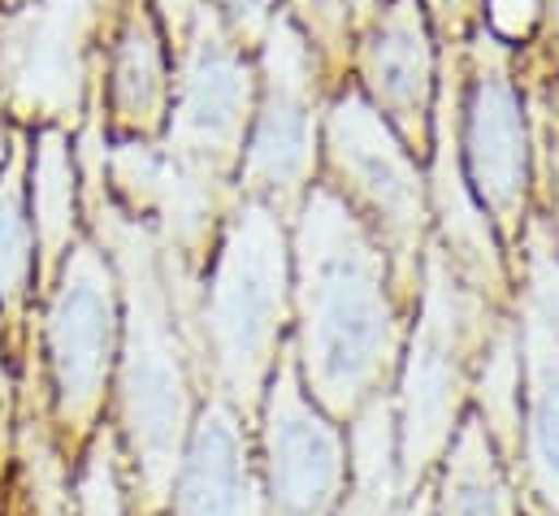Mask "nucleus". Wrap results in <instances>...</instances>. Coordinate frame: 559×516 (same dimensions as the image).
<instances>
[{"instance_id":"nucleus-15","label":"nucleus","mask_w":559,"mask_h":516,"mask_svg":"<svg viewBox=\"0 0 559 516\" xmlns=\"http://www.w3.org/2000/svg\"><path fill=\"white\" fill-rule=\"evenodd\" d=\"M105 101L109 122L122 139L152 143L165 134L174 79L165 57V22L152 0H127L118 31L105 52Z\"/></svg>"},{"instance_id":"nucleus-17","label":"nucleus","mask_w":559,"mask_h":516,"mask_svg":"<svg viewBox=\"0 0 559 516\" xmlns=\"http://www.w3.org/2000/svg\"><path fill=\"white\" fill-rule=\"evenodd\" d=\"M31 231H35V282H52L57 265L79 244V156L66 127H39L26 165Z\"/></svg>"},{"instance_id":"nucleus-13","label":"nucleus","mask_w":559,"mask_h":516,"mask_svg":"<svg viewBox=\"0 0 559 516\" xmlns=\"http://www.w3.org/2000/svg\"><path fill=\"white\" fill-rule=\"evenodd\" d=\"M360 96L382 114V122L425 161L433 148L438 118V48L425 0H382L360 26L356 44Z\"/></svg>"},{"instance_id":"nucleus-21","label":"nucleus","mask_w":559,"mask_h":516,"mask_svg":"<svg viewBox=\"0 0 559 516\" xmlns=\"http://www.w3.org/2000/svg\"><path fill=\"white\" fill-rule=\"evenodd\" d=\"M204 9L235 35V44L252 48L265 39V31L278 13V0H204Z\"/></svg>"},{"instance_id":"nucleus-25","label":"nucleus","mask_w":559,"mask_h":516,"mask_svg":"<svg viewBox=\"0 0 559 516\" xmlns=\"http://www.w3.org/2000/svg\"><path fill=\"white\" fill-rule=\"evenodd\" d=\"M395 516H429V500H425V491L408 495V500L400 504V513H395Z\"/></svg>"},{"instance_id":"nucleus-7","label":"nucleus","mask_w":559,"mask_h":516,"mask_svg":"<svg viewBox=\"0 0 559 516\" xmlns=\"http://www.w3.org/2000/svg\"><path fill=\"white\" fill-rule=\"evenodd\" d=\"M321 57L278 9L257 57V114L239 161V191L295 218L321 165V114H317Z\"/></svg>"},{"instance_id":"nucleus-14","label":"nucleus","mask_w":559,"mask_h":516,"mask_svg":"<svg viewBox=\"0 0 559 516\" xmlns=\"http://www.w3.org/2000/svg\"><path fill=\"white\" fill-rule=\"evenodd\" d=\"M165 516H261L252 434L222 395H209L191 421Z\"/></svg>"},{"instance_id":"nucleus-16","label":"nucleus","mask_w":559,"mask_h":516,"mask_svg":"<svg viewBox=\"0 0 559 516\" xmlns=\"http://www.w3.org/2000/svg\"><path fill=\"white\" fill-rule=\"evenodd\" d=\"M425 500L429 516H525V500L512 482V460L499 452L473 408L429 473Z\"/></svg>"},{"instance_id":"nucleus-23","label":"nucleus","mask_w":559,"mask_h":516,"mask_svg":"<svg viewBox=\"0 0 559 516\" xmlns=\"http://www.w3.org/2000/svg\"><path fill=\"white\" fill-rule=\"evenodd\" d=\"M152 4H156L160 22L174 31V44L182 48V39H187V31H191V17H195V0H152Z\"/></svg>"},{"instance_id":"nucleus-28","label":"nucleus","mask_w":559,"mask_h":516,"mask_svg":"<svg viewBox=\"0 0 559 516\" xmlns=\"http://www.w3.org/2000/svg\"><path fill=\"white\" fill-rule=\"evenodd\" d=\"M556 101H559V96H556Z\"/></svg>"},{"instance_id":"nucleus-8","label":"nucleus","mask_w":559,"mask_h":516,"mask_svg":"<svg viewBox=\"0 0 559 516\" xmlns=\"http://www.w3.org/2000/svg\"><path fill=\"white\" fill-rule=\"evenodd\" d=\"M252 114L257 61L204 4H195L191 31L182 39V66L174 79L160 152L187 165L191 174L230 187V178H239Z\"/></svg>"},{"instance_id":"nucleus-1","label":"nucleus","mask_w":559,"mask_h":516,"mask_svg":"<svg viewBox=\"0 0 559 516\" xmlns=\"http://www.w3.org/2000/svg\"><path fill=\"white\" fill-rule=\"evenodd\" d=\"M290 361L317 408L352 425L391 395L413 308L382 244L330 183H312L290 218Z\"/></svg>"},{"instance_id":"nucleus-11","label":"nucleus","mask_w":559,"mask_h":516,"mask_svg":"<svg viewBox=\"0 0 559 516\" xmlns=\"http://www.w3.org/2000/svg\"><path fill=\"white\" fill-rule=\"evenodd\" d=\"M516 348H521V430L516 452L538 516H559V244L543 218L521 231Z\"/></svg>"},{"instance_id":"nucleus-22","label":"nucleus","mask_w":559,"mask_h":516,"mask_svg":"<svg viewBox=\"0 0 559 516\" xmlns=\"http://www.w3.org/2000/svg\"><path fill=\"white\" fill-rule=\"evenodd\" d=\"M534 22H538V0H490L481 26H486L495 39L516 44V39H525V35L534 31Z\"/></svg>"},{"instance_id":"nucleus-3","label":"nucleus","mask_w":559,"mask_h":516,"mask_svg":"<svg viewBox=\"0 0 559 516\" xmlns=\"http://www.w3.org/2000/svg\"><path fill=\"white\" fill-rule=\"evenodd\" d=\"M213 265L195 300V361L248 425L286 356L290 326V231L270 204L239 196L226 213Z\"/></svg>"},{"instance_id":"nucleus-10","label":"nucleus","mask_w":559,"mask_h":516,"mask_svg":"<svg viewBox=\"0 0 559 516\" xmlns=\"http://www.w3.org/2000/svg\"><path fill=\"white\" fill-rule=\"evenodd\" d=\"M460 165L464 178L495 222L499 239H516L530 213L534 148L525 122V96L512 74V52L486 26L468 44V79L460 87Z\"/></svg>"},{"instance_id":"nucleus-26","label":"nucleus","mask_w":559,"mask_h":516,"mask_svg":"<svg viewBox=\"0 0 559 516\" xmlns=\"http://www.w3.org/2000/svg\"><path fill=\"white\" fill-rule=\"evenodd\" d=\"M4 156H9V130H4V114H0V165H4Z\"/></svg>"},{"instance_id":"nucleus-18","label":"nucleus","mask_w":559,"mask_h":516,"mask_svg":"<svg viewBox=\"0 0 559 516\" xmlns=\"http://www.w3.org/2000/svg\"><path fill=\"white\" fill-rule=\"evenodd\" d=\"M26 165L31 143L9 134V156L0 165V313H17L35 282V231L26 209Z\"/></svg>"},{"instance_id":"nucleus-4","label":"nucleus","mask_w":559,"mask_h":516,"mask_svg":"<svg viewBox=\"0 0 559 516\" xmlns=\"http://www.w3.org/2000/svg\"><path fill=\"white\" fill-rule=\"evenodd\" d=\"M499 321H503V308L477 295L429 235L400 374L391 387L395 465H400L404 500L425 491L447 443L468 417L477 365Z\"/></svg>"},{"instance_id":"nucleus-6","label":"nucleus","mask_w":559,"mask_h":516,"mask_svg":"<svg viewBox=\"0 0 559 516\" xmlns=\"http://www.w3.org/2000/svg\"><path fill=\"white\" fill-rule=\"evenodd\" d=\"M122 343V291L109 253L79 239L52 273L44 308V365L57 443H87L114 395Z\"/></svg>"},{"instance_id":"nucleus-5","label":"nucleus","mask_w":559,"mask_h":516,"mask_svg":"<svg viewBox=\"0 0 559 516\" xmlns=\"http://www.w3.org/2000/svg\"><path fill=\"white\" fill-rule=\"evenodd\" d=\"M321 161L325 183L352 204L391 260L400 295L417 300L420 257L429 244V183L404 139L382 122V114L360 96V87L338 92L321 114Z\"/></svg>"},{"instance_id":"nucleus-9","label":"nucleus","mask_w":559,"mask_h":516,"mask_svg":"<svg viewBox=\"0 0 559 516\" xmlns=\"http://www.w3.org/2000/svg\"><path fill=\"white\" fill-rule=\"evenodd\" d=\"M257 491L261 516H343L352 495L347 430L312 403L290 352L257 408Z\"/></svg>"},{"instance_id":"nucleus-24","label":"nucleus","mask_w":559,"mask_h":516,"mask_svg":"<svg viewBox=\"0 0 559 516\" xmlns=\"http://www.w3.org/2000/svg\"><path fill=\"white\" fill-rule=\"evenodd\" d=\"M464 4H468V0H425V9H433V13L451 17V22H455V17L464 13Z\"/></svg>"},{"instance_id":"nucleus-19","label":"nucleus","mask_w":559,"mask_h":516,"mask_svg":"<svg viewBox=\"0 0 559 516\" xmlns=\"http://www.w3.org/2000/svg\"><path fill=\"white\" fill-rule=\"evenodd\" d=\"M74 516H135L122 447L114 430H96L74 469Z\"/></svg>"},{"instance_id":"nucleus-27","label":"nucleus","mask_w":559,"mask_h":516,"mask_svg":"<svg viewBox=\"0 0 559 516\" xmlns=\"http://www.w3.org/2000/svg\"><path fill=\"white\" fill-rule=\"evenodd\" d=\"M4 4H9V9H22V4H26V0H4Z\"/></svg>"},{"instance_id":"nucleus-20","label":"nucleus","mask_w":559,"mask_h":516,"mask_svg":"<svg viewBox=\"0 0 559 516\" xmlns=\"http://www.w3.org/2000/svg\"><path fill=\"white\" fill-rule=\"evenodd\" d=\"M382 0H290V17L304 31V39L317 48V57H334L356 26L369 22V13Z\"/></svg>"},{"instance_id":"nucleus-2","label":"nucleus","mask_w":559,"mask_h":516,"mask_svg":"<svg viewBox=\"0 0 559 516\" xmlns=\"http://www.w3.org/2000/svg\"><path fill=\"white\" fill-rule=\"evenodd\" d=\"M87 213L118 269L122 291V343L114 370L118 447L131 482L135 516H165L169 486L182 460V443L200 412L195 399V343L191 313L169 291L156 231L92 191Z\"/></svg>"},{"instance_id":"nucleus-12","label":"nucleus","mask_w":559,"mask_h":516,"mask_svg":"<svg viewBox=\"0 0 559 516\" xmlns=\"http://www.w3.org/2000/svg\"><path fill=\"white\" fill-rule=\"evenodd\" d=\"M114 0H26L0 22V96L44 127L79 122L87 101V52Z\"/></svg>"}]
</instances>
